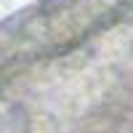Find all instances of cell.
<instances>
[{"instance_id":"6da1fadb","label":"cell","mask_w":133,"mask_h":133,"mask_svg":"<svg viewBox=\"0 0 133 133\" xmlns=\"http://www.w3.org/2000/svg\"><path fill=\"white\" fill-rule=\"evenodd\" d=\"M27 130L29 133H56V123H53V117L51 115H35L27 123Z\"/></svg>"}]
</instances>
